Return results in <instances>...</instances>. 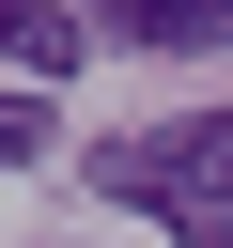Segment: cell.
<instances>
[{
  "mask_svg": "<svg viewBox=\"0 0 233 248\" xmlns=\"http://www.w3.org/2000/svg\"><path fill=\"white\" fill-rule=\"evenodd\" d=\"M93 186H109V202H171V186H202V202H233V108H202V124H140V140H109V155H93Z\"/></svg>",
  "mask_w": 233,
  "mask_h": 248,
  "instance_id": "obj_1",
  "label": "cell"
},
{
  "mask_svg": "<svg viewBox=\"0 0 233 248\" xmlns=\"http://www.w3.org/2000/svg\"><path fill=\"white\" fill-rule=\"evenodd\" d=\"M93 31H124L155 62H202V46H233V0H93Z\"/></svg>",
  "mask_w": 233,
  "mask_h": 248,
  "instance_id": "obj_2",
  "label": "cell"
},
{
  "mask_svg": "<svg viewBox=\"0 0 233 248\" xmlns=\"http://www.w3.org/2000/svg\"><path fill=\"white\" fill-rule=\"evenodd\" d=\"M78 46H93V16H62V0H0V62H16V78H78Z\"/></svg>",
  "mask_w": 233,
  "mask_h": 248,
  "instance_id": "obj_3",
  "label": "cell"
},
{
  "mask_svg": "<svg viewBox=\"0 0 233 248\" xmlns=\"http://www.w3.org/2000/svg\"><path fill=\"white\" fill-rule=\"evenodd\" d=\"M140 217H171L186 248H233V202H202V186H171V202H140Z\"/></svg>",
  "mask_w": 233,
  "mask_h": 248,
  "instance_id": "obj_4",
  "label": "cell"
},
{
  "mask_svg": "<svg viewBox=\"0 0 233 248\" xmlns=\"http://www.w3.org/2000/svg\"><path fill=\"white\" fill-rule=\"evenodd\" d=\"M47 155V93H0V170H31Z\"/></svg>",
  "mask_w": 233,
  "mask_h": 248,
  "instance_id": "obj_5",
  "label": "cell"
}]
</instances>
